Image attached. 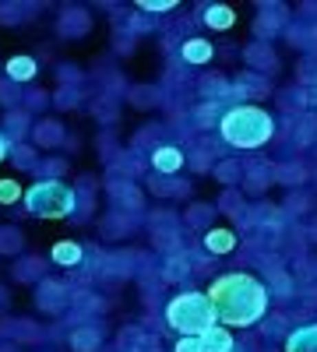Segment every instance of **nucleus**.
Masks as SVG:
<instances>
[{
  "mask_svg": "<svg viewBox=\"0 0 317 352\" xmlns=\"http://www.w3.org/2000/svg\"><path fill=\"white\" fill-rule=\"evenodd\" d=\"M285 352H317V324H300L285 335Z\"/></svg>",
  "mask_w": 317,
  "mask_h": 352,
  "instance_id": "8",
  "label": "nucleus"
},
{
  "mask_svg": "<svg viewBox=\"0 0 317 352\" xmlns=\"http://www.w3.org/2000/svg\"><path fill=\"white\" fill-rule=\"evenodd\" d=\"M247 64H250V67H257V71H261V67H265V71H272V67H275V53H272L265 43H254V46L247 50Z\"/></svg>",
  "mask_w": 317,
  "mask_h": 352,
  "instance_id": "13",
  "label": "nucleus"
},
{
  "mask_svg": "<svg viewBox=\"0 0 317 352\" xmlns=\"http://www.w3.org/2000/svg\"><path fill=\"white\" fill-rule=\"evenodd\" d=\"M201 345H205V352H237L233 331H229L226 324H215V328H208L205 335H201Z\"/></svg>",
  "mask_w": 317,
  "mask_h": 352,
  "instance_id": "9",
  "label": "nucleus"
},
{
  "mask_svg": "<svg viewBox=\"0 0 317 352\" xmlns=\"http://www.w3.org/2000/svg\"><path fill=\"white\" fill-rule=\"evenodd\" d=\"M8 152H11V144H8V138H4V134H0V162L8 159Z\"/></svg>",
  "mask_w": 317,
  "mask_h": 352,
  "instance_id": "19",
  "label": "nucleus"
},
{
  "mask_svg": "<svg viewBox=\"0 0 317 352\" xmlns=\"http://www.w3.org/2000/svg\"><path fill=\"white\" fill-rule=\"evenodd\" d=\"M81 257H85V250H81L78 243H71V240H64V243L53 247V261L61 264V268H74V264H81Z\"/></svg>",
  "mask_w": 317,
  "mask_h": 352,
  "instance_id": "12",
  "label": "nucleus"
},
{
  "mask_svg": "<svg viewBox=\"0 0 317 352\" xmlns=\"http://www.w3.org/2000/svg\"><path fill=\"white\" fill-rule=\"evenodd\" d=\"M74 190L64 180H39L25 190V208L36 219H67L74 212Z\"/></svg>",
  "mask_w": 317,
  "mask_h": 352,
  "instance_id": "4",
  "label": "nucleus"
},
{
  "mask_svg": "<svg viewBox=\"0 0 317 352\" xmlns=\"http://www.w3.org/2000/svg\"><path fill=\"white\" fill-rule=\"evenodd\" d=\"M36 71H39V64H36V56H11L8 60V78L11 81H32L36 78Z\"/></svg>",
  "mask_w": 317,
  "mask_h": 352,
  "instance_id": "11",
  "label": "nucleus"
},
{
  "mask_svg": "<svg viewBox=\"0 0 317 352\" xmlns=\"http://www.w3.org/2000/svg\"><path fill=\"white\" fill-rule=\"evenodd\" d=\"M208 300L215 307V317L219 324H233V328H250L257 324L265 314H268V303H272V289L254 278L247 272H229V275H219L208 289Z\"/></svg>",
  "mask_w": 317,
  "mask_h": 352,
  "instance_id": "1",
  "label": "nucleus"
},
{
  "mask_svg": "<svg viewBox=\"0 0 317 352\" xmlns=\"http://www.w3.org/2000/svg\"><path fill=\"white\" fill-rule=\"evenodd\" d=\"M177 8V0H141L138 11H152V14H162V11H173Z\"/></svg>",
  "mask_w": 317,
  "mask_h": 352,
  "instance_id": "15",
  "label": "nucleus"
},
{
  "mask_svg": "<svg viewBox=\"0 0 317 352\" xmlns=\"http://www.w3.org/2000/svg\"><path fill=\"white\" fill-rule=\"evenodd\" d=\"M219 176H222V180H237L240 166H237V162H222V166H219Z\"/></svg>",
  "mask_w": 317,
  "mask_h": 352,
  "instance_id": "17",
  "label": "nucleus"
},
{
  "mask_svg": "<svg viewBox=\"0 0 317 352\" xmlns=\"http://www.w3.org/2000/svg\"><path fill=\"white\" fill-rule=\"evenodd\" d=\"M18 247V232H4L0 236V250H14Z\"/></svg>",
  "mask_w": 317,
  "mask_h": 352,
  "instance_id": "18",
  "label": "nucleus"
},
{
  "mask_svg": "<svg viewBox=\"0 0 317 352\" xmlns=\"http://www.w3.org/2000/svg\"><path fill=\"white\" fill-rule=\"evenodd\" d=\"M14 201H25V190L18 180H0V204H14Z\"/></svg>",
  "mask_w": 317,
  "mask_h": 352,
  "instance_id": "14",
  "label": "nucleus"
},
{
  "mask_svg": "<svg viewBox=\"0 0 317 352\" xmlns=\"http://www.w3.org/2000/svg\"><path fill=\"white\" fill-rule=\"evenodd\" d=\"M219 134H222L226 144H233V148L254 152V148H261V144H268L275 138V120L261 106H233V109L222 113Z\"/></svg>",
  "mask_w": 317,
  "mask_h": 352,
  "instance_id": "2",
  "label": "nucleus"
},
{
  "mask_svg": "<svg viewBox=\"0 0 317 352\" xmlns=\"http://www.w3.org/2000/svg\"><path fill=\"white\" fill-rule=\"evenodd\" d=\"M180 56H184V64H190V67H205L212 56H215V46L208 39H187L184 50H180Z\"/></svg>",
  "mask_w": 317,
  "mask_h": 352,
  "instance_id": "7",
  "label": "nucleus"
},
{
  "mask_svg": "<svg viewBox=\"0 0 317 352\" xmlns=\"http://www.w3.org/2000/svg\"><path fill=\"white\" fill-rule=\"evenodd\" d=\"M166 324L180 335H205L208 328L219 324L215 317V307L208 300V292H197V289H187L180 296H173L166 303Z\"/></svg>",
  "mask_w": 317,
  "mask_h": 352,
  "instance_id": "3",
  "label": "nucleus"
},
{
  "mask_svg": "<svg viewBox=\"0 0 317 352\" xmlns=\"http://www.w3.org/2000/svg\"><path fill=\"white\" fill-rule=\"evenodd\" d=\"M173 352H205V345H201V335H184Z\"/></svg>",
  "mask_w": 317,
  "mask_h": 352,
  "instance_id": "16",
  "label": "nucleus"
},
{
  "mask_svg": "<svg viewBox=\"0 0 317 352\" xmlns=\"http://www.w3.org/2000/svg\"><path fill=\"white\" fill-rule=\"evenodd\" d=\"M187 162V155L177 148V144H159V148L152 152V169L162 173V176H173V173H180Z\"/></svg>",
  "mask_w": 317,
  "mask_h": 352,
  "instance_id": "5",
  "label": "nucleus"
},
{
  "mask_svg": "<svg viewBox=\"0 0 317 352\" xmlns=\"http://www.w3.org/2000/svg\"><path fill=\"white\" fill-rule=\"evenodd\" d=\"M237 232L233 229H208L205 232V250L208 254H233L237 250Z\"/></svg>",
  "mask_w": 317,
  "mask_h": 352,
  "instance_id": "10",
  "label": "nucleus"
},
{
  "mask_svg": "<svg viewBox=\"0 0 317 352\" xmlns=\"http://www.w3.org/2000/svg\"><path fill=\"white\" fill-rule=\"evenodd\" d=\"M201 21L208 28H215V32H226V28L237 25V11L226 4H208V8H201Z\"/></svg>",
  "mask_w": 317,
  "mask_h": 352,
  "instance_id": "6",
  "label": "nucleus"
}]
</instances>
